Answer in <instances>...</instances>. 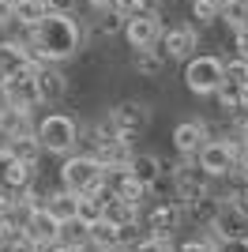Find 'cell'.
I'll use <instances>...</instances> for the list:
<instances>
[{
  "instance_id": "cell-48",
  "label": "cell",
  "mask_w": 248,
  "mask_h": 252,
  "mask_svg": "<svg viewBox=\"0 0 248 252\" xmlns=\"http://www.w3.org/2000/svg\"><path fill=\"white\" fill-rule=\"evenodd\" d=\"M113 252H132V249H113Z\"/></svg>"
},
{
  "instance_id": "cell-23",
  "label": "cell",
  "mask_w": 248,
  "mask_h": 252,
  "mask_svg": "<svg viewBox=\"0 0 248 252\" xmlns=\"http://www.w3.org/2000/svg\"><path fill=\"white\" fill-rule=\"evenodd\" d=\"M49 11H53L49 0H15V27L31 31V27H38Z\"/></svg>"
},
{
  "instance_id": "cell-30",
  "label": "cell",
  "mask_w": 248,
  "mask_h": 252,
  "mask_svg": "<svg viewBox=\"0 0 248 252\" xmlns=\"http://www.w3.org/2000/svg\"><path fill=\"white\" fill-rule=\"evenodd\" d=\"M222 23L237 34L248 27V0H222Z\"/></svg>"
},
{
  "instance_id": "cell-32",
  "label": "cell",
  "mask_w": 248,
  "mask_h": 252,
  "mask_svg": "<svg viewBox=\"0 0 248 252\" xmlns=\"http://www.w3.org/2000/svg\"><path fill=\"white\" fill-rule=\"evenodd\" d=\"M192 19H196V27L222 23V0H192Z\"/></svg>"
},
{
  "instance_id": "cell-44",
  "label": "cell",
  "mask_w": 248,
  "mask_h": 252,
  "mask_svg": "<svg viewBox=\"0 0 248 252\" xmlns=\"http://www.w3.org/2000/svg\"><path fill=\"white\" fill-rule=\"evenodd\" d=\"M53 11H75V0H49Z\"/></svg>"
},
{
  "instance_id": "cell-16",
  "label": "cell",
  "mask_w": 248,
  "mask_h": 252,
  "mask_svg": "<svg viewBox=\"0 0 248 252\" xmlns=\"http://www.w3.org/2000/svg\"><path fill=\"white\" fill-rule=\"evenodd\" d=\"M38 91L45 105L68 98V75L61 72V64H38Z\"/></svg>"
},
{
  "instance_id": "cell-7",
  "label": "cell",
  "mask_w": 248,
  "mask_h": 252,
  "mask_svg": "<svg viewBox=\"0 0 248 252\" xmlns=\"http://www.w3.org/2000/svg\"><path fill=\"white\" fill-rule=\"evenodd\" d=\"M143 222L155 237H173V241H177V230H181V226H192L188 207L177 203V200H151L143 207Z\"/></svg>"
},
{
  "instance_id": "cell-31",
  "label": "cell",
  "mask_w": 248,
  "mask_h": 252,
  "mask_svg": "<svg viewBox=\"0 0 248 252\" xmlns=\"http://www.w3.org/2000/svg\"><path fill=\"white\" fill-rule=\"evenodd\" d=\"M8 151H11V158H19V162H41V143H38V136H23V139H11L8 143Z\"/></svg>"
},
{
  "instance_id": "cell-46",
  "label": "cell",
  "mask_w": 248,
  "mask_h": 252,
  "mask_svg": "<svg viewBox=\"0 0 248 252\" xmlns=\"http://www.w3.org/2000/svg\"><path fill=\"white\" fill-rule=\"evenodd\" d=\"M83 4H87V8H94V11H98V8H109L113 0H83Z\"/></svg>"
},
{
  "instance_id": "cell-22",
  "label": "cell",
  "mask_w": 248,
  "mask_h": 252,
  "mask_svg": "<svg viewBox=\"0 0 248 252\" xmlns=\"http://www.w3.org/2000/svg\"><path fill=\"white\" fill-rule=\"evenodd\" d=\"M124 15L117 8H98V15H94L91 31H87V38H117V34H124Z\"/></svg>"
},
{
  "instance_id": "cell-2",
  "label": "cell",
  "mask_w": 248,
  "mask_h": 252,
  "mask_svg": "<svg viewBox=\"0 0 248 252\" xmlns=\"http://www.w3.org/2000/svg\"><path fill=\"white\" fill-rule=\"evenodd\" d=\"M34 136H38L45 155L64 158V155H72V151L79 147L83 128H79V121H75L72 113H45L38 121V128H34Z\"/></svg>"
},
{
  "instance_id": "cell-18",
  "label": "cell",
  "mask_w": 248,
  "mask_h": 252,
  "mask_svg": "<svg viewBox=\"0 0 248 252\" xmlns=\"http://www.w3.org/2000/svg\"><path fill=\"white\" fill-rule=\"evenodd\" d=\"M23 233H27L38 249H41V245H53V241H57V233H61V219H57L53 211L38 207L31 215V222H27V230H23Z\"/></svg>"
},
{
  "instance_id": "cell-21",
  "label": "cell",
  "mask_w": 248,
  "mask_h": 252,
  "mask_svg": "<svg viewBox=\"0 0 248 252\" xmlns=\"http://www.w3.org/2000/svg\"><path fill=\"white\" fill-rule=\"evenodd\" d=\"M45 211H53V215H57V219H75V215H79V192H72V189H49L45 192Z\"/></svg>"
},
{
  "instance_id": "cell-12",
  "label": "cell",
  "mask_w": 248,
  "mask_h": 252,
  "mask_svg": "<svg viewBox=\"0 0 248 252\" xmlns=\"http://www.w3.org/2000/svg\"><path fill=\"white\" fill-rule=\"evenodd\" d=\"M207 139H211V128H207V121H199V117L173 125V151H177V158H196Z\"/></svg>"
},
{
  "instance_id": "cell-49",
  "label": "cell",
  "mask_w": 248,
  "mask_h": 252,
  "mask_svg": "<svg viewBox=\"0 0 248 252\" xmlns=\"http://www.w3.org/2000/svg\"><path fill=\"white\" fill-rule=\"evenodd\" d=\"M245 113H248V98H245Z\"/></svg>"
},
{
  "instance_id": "cell-26",
  "label": "cell",
  "mask_w": 248,
  "mask_h": 252,
  "mask_svg": "<svg viewBox=\"0 0 248 252\" xmlns=\"http://www.w3.org/2000/svg\"><path fill=\"white\" fill-rule=\"evenodd\" d=\"M102 219H109L113 226H128V222L143 219V207H135V203H128V200H117V196H109V200L102 203Z\"/></svg>"
},
{
  "instance_id": "cell-4",
  "label": "cell",
  "mask_w": 248,
  "mask_h": 252,
  "mask_svg": "<svg viewBox=\"0 0 248 252\" xmlns=\"http://www.w3.org/2000/svg\"><path fill=\"white\" fill-rule=\"evenodd\" d=\"M169 173H173V196H177V203H185L188 211L196 207L199 200L211 196L215 177L199 166L196 158H177V166H169Z\"/></svg>"
},
{
  "instance_id": "cell-10",
  "label": "cell",
  "mask_w": 248,
  "mask_h": 252,
  "mask_svg": "<svg viewBox=\"0 0 248 252\" xmlns=\"http://www.w3.org/2000/svg\"><path fill=\"white\" fill-rule=\"evenodd\" d=\"M158 49L165 53V61H177V64H185L196 57L199 49V27L196 23H177V27H165L162 34V45Z\"/></svg>"
},
{
  "instance_id": "cell-19",
  "label": "cell",
  "mask_w": 248,
  "mask_h": 252,
  "mask_svg": "<svg viewBox=\"0 0 248 252\" xmlns=\"http://www.w3.org/2000/svg\"><path fill=\"white\" fill-rule=\"evenodd\" d=\"M38 173H41V162H19V158H11L8 166H4V173H0V185H8L11 192H23V189H31V185H38Z\"/></svg>"
},
{
  "instance_id": "cell-37",
  "label": "cell",
  "mask_w": 248,
  "mask_h": 252,
  "mask_svg": "<svg viewBox=\"0 0 248 252\" xmlns=\"http://www.w3.org/2000/svg\"><path fill=\"white\" fill-rule=\"evenodd\" d=\"M229 181L248 185V143H241V147H237V166H233V177H229Z\"/></svg>"
},
{
  "instance_id": "cell-13",
  "label": "cell",
  "mask_w": 248,
  "mask_h": 252,
  "mask_svg": "<svg viewBox=\"0 0 248 252\" xmlns=\"http://www.w3.org/2000/svg\"><path fill=\"white\" fill-rule=\"evenodd\" d=\"M109 113H113V121L121 125L124 136H139V132H147V128H151V117H155V113H151V105L139 102V98H124V102H117Z\"/></svg>"
},
{
  "instance_id": "cell-28",
  "label": "cell",
  "mask_w": 248,
  "mask_h": 252,
  "mask_svg": "<svg viewBox=\"0 0 248 252\" xmlns=\"http://www.w3.org/2000/svg\"><path fill=\"white\" fill-rule=\"evenodd\" d=\"M57 241L72 245V249H91V222H83L79 215H75V219H64Z\"/></svg>"
},
{
  "instance_id": "cell-24",
  "label": "cell",
  "mask_w": 248,
  "mask_h": 252,
  "mask_svg": "<svg viewBox=\"0 0 248 252\" xmlns=\"http://www.w3.org/2000/svg\"><path fill=\"white\" fill-rule=\"evenodd\" d=\"M165 53L162 49H135L132 53V68H135V75H147V79H158V75L165 72Z\"/></svg>"
},
{
  "instance_id": "cell-38",
  "label": "cell",
  "mask_w": 248,
  "mask_h": 252,
  "mask_svg": "<svg viewBox=\"0 0 248 252\" xmlns=\"http://www.w3.org/2000/svg\"><path fill=\"white\" fill-rule=\"evenodd\" d=\"M15 27V0H0V31Z\"/></svg>"
},
{
  "instance_id": "cell-5",
  "label": "cell",
  "mask_w": 248,
  "mask_h": 252,
  "mask_svg": "<svg viewBox=\"0 0 248 252\" xmlns=\"http://www.w3.org/2000/svg\"><path fill=\"white\" fill-rule=\"evenodd\" d=\"M226 83V57L215 53H196L192 61H185V87L199 98H215L218 87Z\"/></svg>"
},
{
  "instance_id": "cell-6",
  "label": "cell",
  "mask_w": 248,
  "mask_h": 252,
  "mask_svg": "<svg viewBox=\"0 0 248 252\" xmlns=\"http://www.w3.org/2000/svg\"><path fill=\"white\" fill-rule=\"evenodd\" d=\"M237 147H241L237 132H229V136H211L203 147H199L196 162H199V166H203L215 181L233 177V166H237Z\"/></svg>"
},
{
  "instance_id": "cell-11",
  "label": "cell",
  "mask_w": 248,
  "mask_h": 252,
  "mask_svg": "<svg viewBox=\"0 0 248 252\" xmlns=\"http://www.w3.org/2000/svg\"><path fill=\"white\" fill-rule=\"evenodd\" d=\"M34 128H38V117H34L31 105L8 102L4 109H0V143H11V139L34 136Z\"/></svg>"
},
{
  "instance_id": "cell-39",
  "label": "cell",
  "mask_w": 248,
  "mask_h": 252,
  "mask_svg": "<svg viewBox=\"0 0 248 252\" xmlns=\"http://www.w3.org/2000/svg\"><path fill=\"white\" fill-rule=\"evenodd\" d=\"M11 207H15V192H11L8 185H0V219H4Z\"/></svg>"
},
{
  "instance_id": "cell-29",
  "label": "cell",
  "mask_w": 248,
  "mask_h": 252,
  "mask_svg": "<svg viewBox=\"0 0 248 252\" xmlns=\"http://www.w3.org/2000/svg\"><path fill=\"white\" fill-rule=\"evenodd\" d=\"M218 105L226 109V113H245V98H248V83H233V79H226V83L218 87Z\"/></svg>"
},
{
  "instance_id": "cell-9",
  "label": "cell",
  "mask_w": 248,
  "mask_h": 252,
  "mask_svg": "<svg viewBox=\"0 0 248 252\" xmlns=\"http://www.w3.org/2000/svg\"><path fill=\"white\" fill-rule=\"evenodd\" d=\"M162 34H165V19H162L158 8L143 11V15H132V19L124 23V42L132 45V53L135 49H158Z\"/></svg>"
},
{
  "instance_id": "cell-1",
  "label": "cell",
  "mask_w": 248,
  "mask_h": 252,
  "mask_svg": "<svg viewBox=\"0 0 248 252\" xmlns=\"http://www.w3.org/2000/svg\"><path fill=\"white\" fill-rule=\"evenodd\" d=\"M23 38H27V45H31L38 64H64L83 49L87 31L75 19V11H49L38 27L23 31Z\"/></svg>"
},
{
  "instance_id": "cell-40",
  "label": "cell",
  "mask_w": 248,
  "mask_h": 252,
  "mask_svg": "<svg viewBox=\"0 0 248 252\" xmlns=\"http://www.w3.org/2000/svg\"><path fill=\"white\" fill-rule=\"evenodd\" d=\"M233 53L248 61V27H245V31H237V34H233Z\"/></svg>"
},
{
  "instance_id": "cell-45",
  "label": "cell",
  "mask_w": 248,
  "mask_h": 252,
  "mask_svg": "<svg viewBox=\"0 0 248 252\" xmlns=\"http://www.w3.org/2000/svg\"><path fill=\"white\" fill-rule=\"evenodd\" d=\"M11 98H8V79H4V75H0V109H4V105H8Z\"/></svg>"
},
{
  "instance_id": "cell-17",
  "label": "cell",
  "mask_w": 248,
  "mask_h": 252,
  "mask_svg": "<svg viewBox=\"0 0 248 252\" xmlns=\"http://www.w3.org/2000/svg\"><path fill=\"white\" fill-rule=\"evenodd\" d=\"M128 173H132V177H139L147 189H155L158 181L169 173V162H165V158H158V155H151V151H135L132 166H128Z\"/></svg>"
},
{
  "instance_id": "cell-36",
  "label": "cell",
  "mask_w": 248,
  "mask_h": 252,
  "mask_svg": "<svg viewBox=\"0 0 248 252\" xmlns=\"http://www.w3.org/2000/svg\"><path fill=\"white\" fill-rule=\"evenodd\" d=\"M0 252H38V245H34L27 233H15V237H8V241L0 245Z\"/></svg>"
},
{
  "instance_id": "cell-43",
  "label": "cell",
  "mask_w": 248,
  "mask_h": 252,
  "mask_svg": "<svg viewBox=\"0 0 248 252\" xmlns=\"http://www.w3.org/2000/svg\"><path fill=\"white\" fill-rule=\"evenodd\" d=\"M237 139H241V143H248V113L237 121Z\"/></svg>"
},
{
  "instance_id": "cell-33",
  "label": "cell",
  "mask_w": 248,
  "mask_h": 252,
  "mask_svg": "<svg viewBox=\"0 0 248 252\" xmlns=\"http://www.w3.org/2000/svg\"><path fill=\"white\" fill-rule=\"evenodd\" d=\"M109 8H117L124 15V19H132V15H143V11L158 8V0H113Z\"/></svg>"
},
{
  "instance_id": "cell-25",
  "label": "cell",
  "mask_w": 248,
  "mask_h": 252,
  "mask_svg": "<svg viewBox=\"0 0 248 252\" xmlns=\"http://www.w3.org/2000/svg\"><path fill=\"white\" fill-rule=\"evenodd\" d=\"M91 249L94 252H113V249H121V233H117V226L109 219H94L91 222Z\"/></svg>"
},
{
  "instance_id": "cell-35",
  "label": "cell",
  "mask_w": 248,
  "mask_h": 252,
  "mask_svg": "<svg viewBox=\"0 0 248 252\" xmlns=\"http://www.w3.org/2000/svg\"><path fill=\"white\" fill-rule=\"evenodd\" d=\"M135 252H177V241L173 237H155V233H151L143 245H135Z\"/></svg>"
},
{
  "instance_id": "cell-47",
  "label": "cell",
  "mask_w": 248,
  "mask_h": 252,
  "mask_svg": "<svg viewBox=\"0 0 248 252\" xmlns=\"http://www.w3.org/2000/svg\"><path fill=\"white\" fill-rule=\"evenodd\" d=\"M241 203H245V207H248V185H245V189H241Z\"/></svg>"
},
{
  "instance_id": "cell-3",
  "label": "cell",
  "mask_w": 248,
  "mask_h": 252,
  "mask_svg": "<svg viewBox=\"0 0 248 252\" xmlns=\"http://www.w3.org/2000/svg\"><path fill=\"white\" fill-rule=\"evenodd\" d=\"M61 185L64 189H72V192H94V189H102V181H105V162L94 151H72V155H64L61 162Z\"/></svg>"
},
{
  "instance_id": "cell-34",
  "label": "cell",
  "mask_w": 248,
  "mask_h": 252,
  "mask_svg": "<svg viewBox=\"0 0 248 252\" xmlns=\"http://www.w3.org/2000/svg\"><path fill=\"white\" fill-rule=\"evenodd\" d=\"M226 79H233V83H248V61L245 57H226Z\"/></svg>"
},
{
  "instance_id": "cell-8",
  "label": "cell",
  "mask_w": 248,
  "mask_h": 252,
  "mask_svg": "<svg viewBox=\"0 0 248 252\" xmlns=\"http://www.w3.org/2000/svg\"><path fill=\"white\" fill-rule=\"evenodd\" d=\"M207 230L215 233L218 241H248V207L237 200L215 203V215L207 222Z\"/></svg>"
},
{
  "instance_id": "cell-41",
  "label": "cell",
  "mask_w": 248,
  "mask_h": 252,
  "mask_svg": "<svg viewBox=\"0 0 248 252\" xmlns=\"http://www.w3.org/2000/svg\"><path fill=\"white\" fill-rule=\"evenodd\" d=\"M218 252H248V241H218Z\"/></svg>"
},
{
  "instance_id": "cell-15",
  "label": "cell",
  "mask_w": 248,
  "mask_h": 252,
  "mask_svg": "<svg viewBox=\"0 0 248 252\" xmlns=\"http://www.w3.org/2000/svg\"><path fill=\"white\" fill-rule=\"evenodd\" d=\"M8 98L15 105H31V109L45 105V102H41V91H38V64H31V68L8 75Z\"/></svg>"
},
{
  "instance_id": "cell-20",
  "label": "cell",
  "mask_w": 248,
  "mask_h": 252,
  "mask_svg": "<svg viewBox=\"0 0 248 252\" xmlns=\"http://www.w3.org/2000/svg\"><path fill=\"white\" fill-rule=\"evenodd\" d=\"M121 136H124V132H121V125L113 121V113H102L91 128H87V147H83V151H94V155H98V151H105L109 143H117Z\"/></svg>"
},
{
  "instance_id": "cell-27",
  "label": "cell",
  "mask_w": 248,
  "mask_h": 252,
  "mask_svg": "<svg viewBox=\"0 0 248 252\" xmlns=\"http://www.w3.org/2000/svg\"><path fill=\"white\" fill-rule=\"evenodd\" d=\"M132 139L135 136H121L117 143H109L105 151H98V158H102L105 166H113V169H128V166H132V158H135Z\"/></svg>"
},
{
  "instance_id": "cell-42",
  "label": "cell",
  "mask_w": 248,
  "mask_h": 252,
  "mask_svg": "<svg viewBox=\"0 0 248 252\" xmlns=\"http://www.w3.org/2000/svg\"><path fill=\"white\" fill-rule=\"evenodd\" d=\"M38 252H79V249H72V245H64V241H53V245H41Z\"/></svg>"
},
{
  "instance_id": "cell-14",
  "label": "cell",
  "mask_w": 248,
  "mask_h": 252,
  "mask_svg": "<svg viewBox=\"0 0 248 252\" xmlns=\"http://www.w3.org/2000/svg\"><path fill=\"white\" fill-rule=\"evenodd\" d=\"M31 64H38V61H34V53H31V45H27L23 34L19 38H15V34L0 38V75H4V79L23 72V68H31Z\"/></svg>"
}]
</instances>
